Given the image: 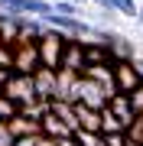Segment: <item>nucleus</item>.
<instances>
[{
	"label": "nucleus",
	"mask_w": 143,
	"mask_h": 146,
	"mask_svg": "<svg viewBox=\"0 0 143 146\" xmlns=\"http://www.w3.org/2000/svg\"><path fill=\"white\" fill-rule=\"evenodd\" d=\"M91 3L101 7V10H111L117 16H124V20H137V13H140L137 0H91Z\"/></svg>",
	"instance_id": "obj_10"
},
{
	"label": "nucleus",
	"mask_w": 143,
	"mask_h": 146,
	"mask_svg": "<svg viewBox=\"0 0 143 146\" xmlns=\"http://www.w3.org/2000/svg\"><path fill=\"white\" fill-rule=\"evenodd\" d=\"M7 127H10L13 136H36L39 133V120H33L26 114H16L13 120H7Z\"/></svg>",
	"instance_id": "obj_11"
},
{
	"label": "nucleus",
	"mask_w": 143,
	"mask_h": 146,
	"mask_svg": "<svg viewBox=\"0 0 143 146\" xmlns=\"http://www.w3.org/2000/svg\"><path fill=\"white\" fill-rule=\"evenodd\" d=\"M107 110L117 117V123L124 127V133L137 123V110H133V104H130V94H114V98L107 101Z\"/></svg>",
	"instance_id": "obj_8"
},
{
	"label": "nucleus",
	"mask_w": 143,
	"mask_h": 146,
	"mask_svg": "<svg viewBox=\"0 0 143 146\" xmlns=\"http://www.w3.org/2000/svg\"><path fill=\"white\" fill-rule=\"evenodd\" d=\"M69 3H78V7H81V3H91V0H69Z\"/></svg>",
	"instance_id": "obj_26"
},
{
	"label": "nucleus",
	"mask_w": 143,
	"mask_h": 146,
	"mask_svg": "<svg viewBox=\"0 0 143 146\" xmlns=\"http://www.w3.org/2000/svg\"><path fill=\"white\" fill-rule=\"evenodd\" d=\"M52 13H59V16H81V7L69 3V0H52Z\"/></svg>",
	"instance_id": "obj_14"
},
{
	"label": "nucleus",
	"mask_w": 143,
	"mask_h": 146,
	"mask_svg": "<svg viewBox=\"0 0 143 146\" xmlns=\"http://www.w3.org/2000/svg\"><path fill=\"white\" fill-rule=\"evenodd\" d=\"M13 146H39V133H36V136H16Z\"/></svg>",
	"instance_id": "obj_19"
},
{
	"label": "nucleus",
	"mask_w": 143,
	"mask_h": 146,
	"mask_svg": "<svg viewBox=\"0 0 143 146\" xmlns=\"http://www.w3.org/2000/svg\"><path fill=\"white\" fill-rule=\"evenodd\" d=\"M85 39H65L62 46V68L59 72H72V75H85Z\"/></svg>",
	"instance_id": "obj_6"
},
{
	"label": "nucleus",
	"mask_w": 143,
	"mask_h": 146,
	"mask_svg": "<svg viewBox=\"0 0 143 146\" xmlns=\"http://www.w3.org/2000/svg\"><path fill=\"white\" fill-rule=\"evenodd\" d=\"M33 84H36V98L39 101H55L59 98V72L55 68H39L33 75Z\"/></svg>",
	"instance_id": "obj_7"
},
{
	"label": "nucleus",
	"mask_w": 143,
	"mask_h": 146,
	"mask_svg": "<svg viewBox=\"0 0 143 146\" xmlns=\"http://www.w3.org/2000/svg\"><path fill=\"white\" fill-rule=\"evenodd\" d=\"M13 143H16V136L10 133V127L0 123V146H13Z\"/></svg>",
	"instance_id": "obj_16"
},
{
	"label": "nucleus",
	"mask_w": 143,
	"mask_h": 146,
	"mask_svg": "<svg viewBox=\"0 0 143 146\" xmlns=\"http://www.w3.org/2000/svg\"><path fill=\"white\" fill-rule=\"evenodd\" d=\"M137 26L143 29V3H140V13H137Z\"/></svg>",
	"instance_id": "obj_25"
},
{
	"label": "nucleus",
	"mask_w": 143,
	"mask_h": 146,
	"mask_svg": "<svg viewBox=\"0 0 143 146\" xmlns=\"http://www.w3.org/2000/svg\"><path fill=\"white\" fill-rule=\"evenodd\" d=\"M104 140H107V146H124L127 143V133H104Z\"/></svg>",
	"instance_id": "obj_17"
},
{
	"label": "nucleus",
	"mask_w": 143,
	"mask_h": 146,
	"mask_svg": "<svg viewBox=\"0 0 143 146\" xmlns=\"http://www.w3.org/2000/svg\"><path fill=\"white\" fill-rule=\"evenodd\" d=\"M124 146H143L140 140H133V136H127V143H124Z\"/></svg>",
	"instance_id": "obj_24"
},
{
	"label": "nucleus",
	"mask_w": 143,
	"mask_h": 146,
	"mask_svg": "<svg viewBox=\"0 0 143 146\" xmlns=\"http://www.w3.org/2000/svg\"><path fill=\"white\" fill-rule=\"evenodd\" d=\"M133 65H137V72L143 75V55H137V58H133Z\"/></svg>",
	"instance_id": "obj_23"
},
{
	"label": "nucleus",
	"mask_w": 143,
	"mask_h": 146,
	"mask_svg": "<svg viewBox=\"0 0 143 146\" xmlns=\"http://www.w3.org/2000/svg\"><path fill=\"white\" fill-rule=\"evenodd\" d=\"M43 62H39V39H20L13 46V72L16 75H36Z\"/></svg>",
	"instance_id": "obj_1"
},
{
	"label": "nucleus",
	"mask_w": 143,
	"mask_h": 146,
	"mask_svg": "<svg viewBox=\"0 0 143 146\" xmlns=\"http://www.w3.org/2000/svg\"><path fill=\"white\" fill-rule=\"evenodd\" d=\"M39 146H59V140H49V136L39 133Z\"/></svg>",
	"instance_id": "obj_21"
},
{
	"label": "nucleus",
	"mask_w": 143,
	"mask_h": 146,
	"mask_svg": "<svg viewBox=\"0 0 143 146\" xmlns=\"http://www.w3.org/2000/svg\"><path fill=\"white\" fill-rule=\"evenodd\" d=\"M59 146H78V140L75 136H65V140H59Z\"/></svg>",
	"instance_id": "obj_22"
},
{
	"label": "nucleus",
	"mask_w": 143,
	"mask_h": 146,
	"mask_svg": "<svg viewBox=\"0 0 143 146\" xmlns=\"http://www.w3.org/2000/svg\"><path fill=\"white\" fill-rule=\"evenodd\" d=\"M130 104H133V110H137V117H143V84L130 94Z\"/></svg>",
	"instance_id": "obj_15"
},
{
	"label": "nucleus",
	"mask_w": 143,
	"mask_h": 146,
	"mask_svg": "<svg viewBox=\"0 0 143 146\" xmlns=\"http://www.w3.org/2000/svg\"><path fill=\"white\" fill-rule=\"evenodd\" d=\"M140 84H143V75L137 72L133 58H130V62L120 58V62L114 65V88H117V94H133Z\"/></svg>",
	"instance_id": "obj_5"
},
{
	"label": "nucleus",
	"mask_w": 143,
	"mask_h": 146,
	"mask_svg": "<svg viewBox=\"0 0 143 146\" xmlns=\"http://www.w3.org/2000/svg\"><path fill=\"white\" fill-rule=\"evenodd\" d=\"M62 46H65V36L55 29H49L43 39H39V62L43 68H62Z\"/></svg>",
	"instance_id": "obj_4"
},
{
	"label": "nucleus",
	"mask_w": 143,
	"mask_h": 146,
	"mask_svg": "<svg viewBox=\"0 0 143 146\" xmlns=\"http://www.w3.org/2000/svg\"><path fill=\"white\" fill-rule=\"evenodd\" d=\"M127 136H133V140H140V143H143V117H137V123L127 130Z\"/></svg>",
	"instance_id": "obj_18"
},
{
	"label": "nucleus",
	"mask_w": 143,
	"mask_h": 146,
	"mask_svg": "<svg viewBox=\"0 0 143 146\" xmlns=\"http://www.w3.org/2000/svg\"><path fill=\"white\" fill-rule=\"evenodd\" d=\"M46 23H49V29L62 33L65 39H91V23L81 20V16H59V13H49Z\"/></svg>",
	"instance_id": "obj_3"
},
{
	"label": "nucleus",
	"mask_w": 143,
	"mask_h": 146,
	"mask_svg": "<svg viewBox=\"0 0 143 146\" xmlns=\"http://www.w3.org/2000/svg\"><path fill=\"white\" fill-rule=\"evenodd\" d=\"M72 136L78 140V146H107L104 133H98V130H75Z\"/></svg>",
	"instance_id": "obj_12"
},
{
	"label": "nucleus",
	"mask_w": 143,
	"mask_h": 146,
	"mask_svg": "<svg viewBox=\"0 0 143 146\" xmlns=\"http://www.w3.org/2000/svg\"><path fill=\"white\" fill-rule=\"evenodd\" d=\"M3 94L16 104V110H20V107H29V104L39 101V98H36V84H33V75H16V72H10Z\"/></svg>",
	"instance_id": "obj_2"
},
{
	"label": "nucleus",
	"mask_w": 143,
	"mask_h": 146,
	"mask_svg": "<svg viewBox=\"0 0 143 146\" xmlns=\"http://www.w3.org/2000/svg\"><path fill=\"white\" fill-rule=\"evenodd\" d=\"M13 46L16 42L0 36V68H3V72H13Z\"/></svg>",
	"instance_id": "obj_13"
},
{
	"label": "nucleus",
	"mask_w": 143,
	"mask_h": 146,
	"mask_svg": "<svg viewBox=\"0 0 143 146\" xmlns=\"http://www.w3.org/2000/svg\"><path fill=\"white\" fill-rule=\"evenodd\" d=\"M39 133H43V136H49V140H65V136H72V130L65 127V120L59 117L52 107H49V114L39 120Z\"/></svg>",
	"instance_id": "obj_9"
},
{
	"label": "nucleus",
	"mask_w": 143,
	"mask_h": 146,
	"mask_svg": "<svg viewBox=\"0 0 143 146\" xmlns=\"http://www.w3.org/2000/svg\"><path fill=\"white\" fill-rule=\"evenodd\" d=\"M20 3V0H0V10H7V13H13V7Z\"/></svg>",
	"instance_id": "obj_20"
}]
</instances>
